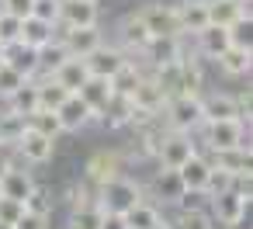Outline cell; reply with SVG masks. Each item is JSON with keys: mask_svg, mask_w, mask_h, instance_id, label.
<instances>
[{"mask_svg": "<svg viewBox=\"0 0 253 229\" xmlns=\"http://www.w3.org/2000/svg\"><path fill=\"white\" fill-rule=\"evenodd\" d=\"M163 118L170 132H194L205 118H201V97L198 94H177L163 104Z\"/></svg>", "mask_w": 253, "mask_h": 229, "instance_id": "1", "label": "cell"}, {"mask_svg": "<svg viewBox=\"0 0 253 229\" xmlns=\"http://www.w3.org/2000/svg\"><path fill=\"white\" fill-rule=\"evenodd\" d=\"M97 194H101L97 205H101L104 212H118V215H125L135 201H142V187H139L135 181H128V177H115V181L101 184Z\"/></svg>", "mask_w": 253, "mask_h": 229, "instance_id": "2", "label": "cell"}, {"mask_svg": "<svg viewBox=\"0 0 253 229\" xmlns=\"http://www.w3.org/2000/svg\"><path fill=\"white\" fill-rule=\"evenodd\" d=\"M205 125V142L211 153L222 149H236V146H250L246 142V125L243 118H222V122H201Z\"/></svg>", "mask_w": 253, "mask_h": 229, "instance_id": "3", "label": "cell"}, {"mask_svg": "<svg viewBox=\"0 0 253 229\" xmlns=\"http://www.w3.org/2000/svg\"><path fill=\"white\" fill-rule=\"evenodd\" d=\"M56 118H59V125H63V132H80L84 125H90L94 122V108L73 91V94H66L63 97V104L56 108Z\"/></svg>", "mask_w": 253, "mask_h": 229, "instance_id": "4", "label": "cell"}, {"mask_svg": "<svg viewBox=\"0 0 253 229\" xmlns=\"http://www.w3.org/2000/svg\"><path fill=\"white\" fill-rule=\"evenodd\" d=\"M246 205H250V198H243L236 187H229V191H222V194L211 198V215H215V222H222V226H243Z\"/></svg>", "mask_w": 253, "mask_h": 229, "instance_id": "5", "label": "cell"}, {"mask_svg": "<svg viewBox=\"0 0 253 229\" xmlns=\"http://www.w3.org/2000/svg\"><path fill=\"white\" fill-rule=\"evenodd\" d=\"M142 18V25L149 28V35H180V21H177V11L170 4H146L142 11H135Z\"/></svg>", "mask_w": 253, "mask_h": 229, "instance_id": "6", "label": "cell"}, {"mask_svg": "<svg viewBox=\"0 0 253 229\" xmlns=\"http://www.w3.org/2000/svg\"><path fill=\"white\" fill-rule=\"evenodd\" d=\"M18 156H25V163H49L52 160V149H56V139L35 132V129H25L14 142Z\"/></svg>", "mask_w": 253, "mask_h": 229, "instance_id": "7", "label": "cell"}, {"mask_svg": "<svg viewBox=\"0 0 253 229\" xmlns=\"http://www.w3.org/2000/svg\"><path fill=\"white\" fill-rule=\"evenodd\" d=\"M187 156H194V142H191V132H167L160 149H156V160L170 170H177Z\"/></svg>", "mask_w": 253, "mask_h": 229, "instance_id": "8", "label": "cell"}, {"mask_svg": "<svg viewBox=\"0 0 253 229\" xmlns=\"http://www.w3.org/2000/svg\"><path fill=\"white\" fill-rule=\"evenodd\" d=\"M84 63H87V73H90V77H108V80H111V77L125 66V52L101 42L97 49H90V52L84 56Z\"/></svg>", "mask_w": 253, "mask_h": 229, "instance_id": "9", "label": "cell"}, {"mask_svg": "<svg viewBox=\"0 0 253 229\" xmlns=\"http://www.w3.org/2000/svg\"><path fill=\"white\" fill-rule=\"evenodd\" d=\"M59 25L63 28L97 25V0H63L59 4Z\"/></svg>", "mask_w": 253, "mask_h": 229, "instance_id": "10", "label": "cell"}, {"mask_svg": "<svg viewBox=\"0 0 253 229\" xmlns=\"http://www.w3.org/2000/svg\"><path fill=\"white\" fill-rule=\"evenodd\" d=\"M139 56H146L153 66L177 63V59L184 56V49H180V35H156V39H149V42H146V49H142Z\"/></svg>", "mask_w": 253, "mask_h": 229, "instance_id": "11", "label": "cell"}, {"mask_svg": "<svg viewBox=\"0 0 253 229\" xmlns=\"http://www.w3.org/2000/svg\"><path fill=\"white\" fill-rule=\"evenodd\" d=\"M115 177H122V156L118 153H94L90 160H87V181L94 184V187H101V184H108V181H115Z\"/></svg>", "mask_w": 253, "mask_h": 229, "instance_id": "12", "label": "cell"}, {"mask_svg": "<svg viewBox=\"0 0 253 229\" xmlns=\"http://www.w3.org/2000/svg\"><path fill=\"white\" fill-rule=\"evenodd\" d=\"M94 115L101 118V125H108V129H122V125H128V122H132V97H125V94H115V91H111V97H108Z\"/></svg>", "mask_w": 253, "mask_h": 229, "instance_id": "13", "label": "cell"}, {"mask_svg": "<svg viewBox=\"0 0 253 229\" xmlns=\"http://www.w3.org/2000/svg\"><path fill=\"white\" fill-rule=\"evenodd\" d=\"M63 46H66V52L70 56H87L90 49H97L101 46V32H97V25H87V28H63V39H59Z\"/></svg>", "mask_w": 253, "mask_h": 229, "instance_id": "14", "label": "cell"}, {"mask_svg": "<svg viewBox=\"0 0 253 229\" xmlns=\"http://www.w3.org/2000/svg\"><path fill=\"white\" fill-rule=\"evenodd\" d=\"M4 63H7L11 70H18L21 77H35V73H39V52H35L32 46H25L21 39L4 46Z\"/></svg>", "mask_w": 253, "mask_h": 229, "instance_id": "15", "label": "cell"}, {"mask_svg": "<svg viewBox=\"0 0 253 229\" xmlns=\"http://www.w3.org/2000/svg\"><path fill=\"white\" fill-rule=\"evenodd\" d=\"M208 170H211V163L205 160V156H187L180 167H177V177H180V184H184V191H194V194H205V181H208Z\"/></svg>", "mask_w": 253, "mask_h": 229, "instance_id": "16", "label": "cell"}, {"mask_svg": "<svg viewBox=\"0 0 253 229\" xmlns=\"http://www.w3.org/2000/svg\"><path fill=\"white\" fill-rule=\"evenodd\" d=\"M173 11H177L180 32H191V35H198V32L208 25V0H184V4H177Z\"/></svg>", "mask_w": 253, "mask_h": 229, "instance_id": "17", "label": "cell"}, {"mask_svg": "<svg viewBox=\"0 0 253 229\" xmlns=\"http://www.w3.org/2000/svg\"><path fill=\"white\" fill-rule=\"evenodd\" d=\"M35 187V181H32V174L28 170H18V167H7L4 174H0V194L4 198H14V201H21L25 205V198H28V191Z\"/></svg>", "mask_w": 253, "mask_h": 229, "instance_id": "18", "label": "cell"}, {"mask_svg": "<svg viewBox=\"0 0 253 229\" xmlns=\"http://www.w3.org/2000/svg\"><path fill=\"white\" fill-rule=\"evenodd\" d=\"M239 18L250 21V4H236V0H208V25L229 28Z\"/></svg>", "mask_w": 253, "mask_h": 229, "instance_id": "19", "label": "cell"}, {"mask_svg": "<svg viewBox=\"0 0 253 229\" xmlns=\"http://www.w3.org/2000/svg\"><path fill=\"white\" fill-rule=\"evenodd\" d=\"M225 49H229V28H222V25H205V28L198 32V52H201V56L218 59Z\"/></svg>", "mask_w": 253, "mask_h": 229, "instance_id": "20", "label": "cell"}, {"mask_svg": "<svg viewBox=\"0 0 253 229\" xmlns=\"http://www.w3.org/2000/svg\"><path fill=\"white\" fill-rule=\"evenodd\" d=\"M201 118L205 122H222V118H239L236 97L232 94H208L201 97Z\"/></svg>", "mask_w": 253, "mask_h": 229, "instance_id": "21", "label": "cell"}, {"mask_svg": "<svg viewBox=\"0 0 253 229\" xmlns=\"http://www.w3.org/2000/svg\"><path fill=\"white\" fill-rule=\"evenodd\" d=\"M7 111H18V115H32V111H39V91H35V80L28 77L21 87H14L11 94H7Z\"/></svg>", "mask_w": 253, "mask_h": 229, "instance_id": "22", "label": "cell"}, {"mask_svg": "<svg viewBox=\"0 0 253 229\" xmlns=\"http://www.w3.org/2000/svg\"><path fill=\"white\" fill-rule=\"evenodd\" d=\"M125 226H128V229H156V226H163V215H160L156 205H149V201L142 198V201H135V205L125 212Z\"/></svg>", "mask_w": 253, "mask_h": 229, "instance_id": "23", "label": "cell"}, {"mask_svg": "<svg viewBox=\"0 0 253 229\" xmlns=\"http://www.w3.org/2000/svg\"><path fill=\"white\" fill-rule=\"evenodd\" d=\"M52 77H56V80H59L70 94H73V91H80V87L87 84V77H90V73H87V63H84L80 56H70V59H66V63L52 73Z\"/></svg>", "mask_w": 253, "mask_h": 229, "instance_id": "24", "label": "cell"}, {"mask_svg": "<svg viewBox=\"0 0 253 229\" xmlns=\"http://www.w3.org/2000/svg\"><path fill=\"white\" fill-rule=\"evenodd\" d=\"M118 35H122V42H125L132 52H142V49H146V42L153 39V35H149V28L142 25V18H139V14H128V18L122 21Z\"/></svg>", "mask_w": 253, "mask_h": 229, "instance_id": "25", "label": "cell"}, {"mask_svg": "<svg viewBox=\"0 0 253 229\" xmlns=\"http://www.w3.org/2000/svg\"><path fill=\"white\" fill-rule=\"evenodd\" d=\"M215 63H218L229 77H246L250 66H253V52H250V49H239V46H229Z\"/></svg>", "mask_w": 253, "mask_h": 229, "instance_id": "26", "label": "cell"}, {"mask_svg": "<svg viewBox=\"0 0 253 229\" xmlns=\"http://www.w3.org/2000/svg\"><path fill=\"white\" fill-rule=\"evenodd\" d=\"M52 32H56V25H49V21H39V18H21V42L25 46H32V49H42L49 39H52Z\"/></svg>", "mask_w": 253, "mask_h": 229, "instance_id": "27", "label": "cell"}, {"mask_svg": "<svg viewBox=\"0 0 253 229\" xmlns=\"http://www.w3.org/2000/svg\"><path fill=\"white\" fill-rule=\"evenodd\" d=\"M39 52V70H45V77H52L66 59H70V52H66V46L59 42V39H49L42 49H35Z\"/></svg>", "mask_w": 253, "mask_h": 229, "instance_id": "28", "label": "cell"}, {"mask_svg": "<svg viewBox=\"0 0 253 229\" xmlns=\"http://www.w3.org/2000/svg\"><path fill=\"white\" fill-rule=\"evenodd\" d=\"M208 163H215V167H222V170H229V174L236 177V174L250 170V146L222 149V153H215V160H208Z\"/></svg>", "mask_w": 253, "mask_h": 229, "instance_id": "29", "label": "cell"}, {"mask_svg": "<svg viewBox=\"0 0 253 229\" xmlns=\"http://www.w3.org/2000/svg\"><path fill=\"white\" fill-rule=\"evenodd\" d=\"M153 194H156V198H163V201H177V198L184 194V184H180L177 170L163 167V170L156 174V181H153Z\"/></svg>", "mask_w": 253, "mask_h": 229, "instance_id": "30", "label": "cell"}, {"mask_svg": "<svg viewBox=\"0 0 253 229\" xmlns=\"http://www.w3.org/2000/svg\"><path fill=\"white\" fill-rule=\"evenodd\" d=\"M170 229H215V219L201 205H194V208H180L177 219L170 222Z\"/></svg>", "mask_w": 253, "mask_h": 229, "instance_id": "31", "label": "cell"}, {"mask_svg": "<svg viewBox=\"0 0 253 229\" xmlns=\"http://www.w3.org/2000/svg\"><path fill=\"white\" fill-rule=\"evenodd\" d=\"M77 94H80V97H84L94 111H97V108L111 97V80H108V77H87V84H84Z\"/></svg>", "mask_w": 253, "mask_h": 229, "instance_id": "32", "label": "cell"}, {"mask_svg": "<svg viewBox=\"0 0 253 229\" xmlns=\"http://www.w3.org/2000/svg\"><path fill=\"white\" fill-rule=\"evenodd\" d=\"M35 91H39V108H49V111H56L59 104H63V97L70 94L56 77H45V80H39L35 84Z\"/></svg>", "mask_w": 253, "mask_h": 229, "instance_id": "33", "label": "cell"}, {"mask_svg": "<svg viewBox=\"0 0 253 229\" xmlns=\"http://www.w3.org/2000/svg\"><path fill=\"white\" fill-rule=\"evenodd\" d=\"M101 215H104V208H101L97 201H84V205L73 208L70 229H97V226H101Z\"/></svg>", "mask_w": 253, "mask_h": 229, "instance_id": "34", "label": "cell"}, {"mask_svg": "<svg viewBox=\"0 0 253 229\" xmlns=\"http://www.w3.org/2000/svg\"><path fill=\"white\" fill-rule=\"evenodd\" d=\"M139 80H142V70H139L135 63H128V59H125V66H122V70L111 77V91H115V94L132 97V91L139 87Z\"/></svg>", "mask_w": 253, "mask_h": 229, "instance_id": "35", "label": "cell"}, {"mask_svg": "<svg viewBox=\"0 0 253 229\" xmlns=\"http://www.w3.org/2000/svg\"><path fill=\"white\" fill-rule=\"evenodd\" d=\"M25 129H28V118L25 115H18V111L0 115V146H14Z\"/></svg>", "mask_w": 253, "mask_h": 229, "instance_id": "36", "label": "cell"}, {"mask_svg": "<svg viewBox=\"0 0 253 229\" xmlns=\"http://www.w3.org/2000/svg\"><path fill=\"white\" fill-rule=\"evenodd\" d=\"M28 129H35V132H42V136H49V139H56V136L63 132V125H59L56 111H49V108L32 111V115H28Z\"/></svg>", "mask_w": 253, "mask_h": 229, "instance_id": "37", "label": "cell"}, {"mask_svg": "<svg viewBox=\"0 0 253 229\" xmlns=\"http://www.w3.org/2000/svg\"><path fill=\"white\" fill-rule=\"evenodd\" d=\"M201 84H205L201 66L194 59H184L180 56V94H201Z\"/></svg>", "mask_w": 253, "mask_h": 229, "instance_id": "38", "label": "cell"}, {"mask_svg": "<svg viewBox=\"0 0 253 229\" xmlns=\"http://www.w3.org/2000/svg\"><path fill=\"white\" fill-rule=\"evenodd\" d=\"M229 187H232V174L211 163L208 181H205V194H208V198H215V194H222V191H229Z\"/></svg>", "mask_w": 253, "mask_h": 229, "instance_id": "39", "label": "cell"}, {"mask_svg": "<svg viewBox=\"0 0 253 229\" xmlns=\"http://www.w3.org/2000/svg\"><path fill=\"white\" fill-rule=\"evenodd\" d=\"M25 212H39V215H49L52 212V194L45 191V187H32L28 191V198H25Z\"/></svg>", "mask_w": 253, "mask_h": 229, "instance_id": "40", "label": "cell"}, {"mask_svg": "<svg viewBox=\"0 0 253 229\" xmlns=\"http://www.w3.org/2000/svg\"><path fill=\"white\" fill-rule=\"evenodd\" d=\"M18 39H21V18L7 14V11H0V46L18 42Z\"/></svg>", "mask_w": 253, "mask_h": 229, "instance_id": "41", "label": "cell"}, {"mask_svg": "<svg viewBox=\"0 0 253 229\" xmlns=\"http://www.w3.org/2000/svg\"><path fill=\"white\" fill-rule=\"evenodd\" d=\"M59 4H63V0H35V4H32V18L59 25Z\"/></svg>", "mask_w": 253, "mask_h": 229, "instance_id": "42", "label": "cell"}, {"mask_svg": "<svg viewBox=\"0 0 253 229\" xmlns=\"http://www.w3.org/2000/svg\"><path fill=\"white\" fill-rule=\"evenodd\" d=\"M25 80H28V77H21L18 70H11L7 63H0V97H7V94H11L14 87H21Z\"/></svg>", "mask_w": 253, "mask_h": 229, "instance_id": "43", "label": "cell"}, {"mask_svg": "<svg viewBox=\"0 0 253 229\" xmlns=\"http://www.w3.org/2000/svg\"><path fill=\"white\" fill-rule=\"evenodd\" d=\"M21 212H25V205H21V201H14V198H4V194H0V222L14 226V222L21 219Z\"/></svg>", "mask_w": 253, "mask_h": 229, "instance_id": "44", "label": "cell"}, {"mask_svg": "<svg viewBox=\"0 0 253 229\" xmlns=\"http://www.w3.org/2000/svg\"><path fill=\"white\" fill-rule=\"evenodd\" d=\"M14 229H49V215H39V212H21V219L14 222Z\"/></svg>", "mask_w": 253, "mask_h": 229, "instance_id": "45", "label": "cell"}, {"mask_svg": "<svg viewBox=\"0 0 253 229\" xmlns=\"http://www.w3.org/2000/svg\"><path fill=\"white\" fill-rule=\"evenodd\" d=\"M32 4H35V0H0V11H7L14 18H28L32 14Z\"/></svg>", "mask_w": 253, "mask_h": 229, "instance_id": "46", "label": "cell"}, {"mask_svg": "<svg viewBox=\"0 0 253 229\" xmlns=\"http://www.w3.org/2000/svg\"><path fill=\"white\" fill-rule=\"evenodd\" d=\"M97 229H128V226H125V215H118V212H104Z\"/></svg>", "mask_w": 253, "mask_h": 229, "instance_id": "47", "label": "cell"}, {"mask_svg": "<svg viewBox=\"0 0 253 229\" xmlns=\"http://www.w3.org/2000/svg\"><path fill=\"white\" fill-rule=\"evenodd\" d=\"M7 167H14V163H11V160H7V153H4V149H0V174H4V170H7Z\"/></svg>", "mask_w": 253, "mask_h": 229, "instance_id": "48", "label": "cell"}, {"mask_svg": "<svg viewBox=\"0 0 253 229\" xmlns=\"http://www.w3.org/2000/svg\"><path fill=\"white\" fill-rule=\"evenodd\" d=\"M0 229H14V226H7V222H0Z\"/></svg>", "mask_w": 253, "mask_h": 229, "instance_id": "49", "label": "cell"}, {"mask_svg": "<svg viewBox=\"0 0 253 229\" xmlns=\"http://www.w3.org/2000/svg\"><path fill=\"white\" fill-rule=\"evenodd\" d=\"M0 63H4V46H0Z\"/></svg>", "mask_w": 253, "mask_h": 229, "instance_id": "50", "label": "cell"}, {"mask_svg": "<svg viewBox=\"0 0 253 229\" xmlns=\"http://www.w3.org/2000/svg\"><path fill=\"white\" fill-rule=\"evenodd\" d=\"M156 229H170V226H167V222H163V226H156Z\"/></svg>", "mask_w": 253, "mask_h": 229, "instance_id": "51", "label": "cell"}, {"mask_svg": "<svg viewBox=\"0 0 253 229\" xmlns=\"http://www.w3.org/2000/svg\"><path fill=\"white\" fill-rule=\"evenodd\" d=\"M236 4H250V0H236Z\"/></svg>", "mask_w": 253, "mask_h": 229, "instance_id": "52", "label": "cell"}]
</instances>
